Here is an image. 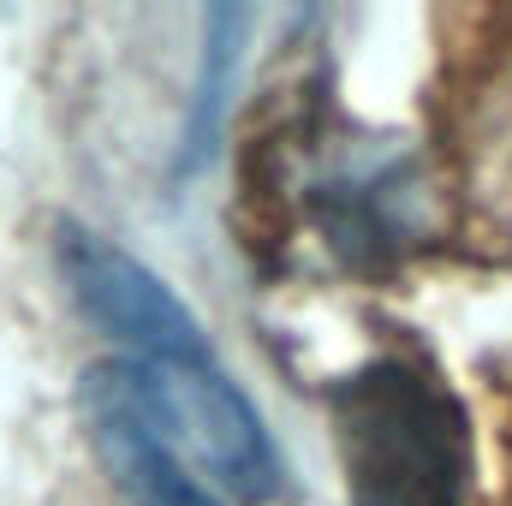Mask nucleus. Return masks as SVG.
Returning <instances> with one entry per match:
<instances>
[{"instance_id":"nucleus-1","label":"nucleus","mask_w":512,"mask_h":506,"mask_svg":"<svg viewBox=\"0 0 512 506\" xmlns=\"http://www.w3.org/2000/svg\"><path fill=\"white\" fill-rule=\"evenodd\" d=\"M334 441L346 506H465L471 429L453 387L411 364L376 358L334 387Z\"/></svg>"},{"instance_id":"nucleus-3","label":"nucleus","mask_w":512,"mask_h":506,"mask_svg":"<svg viewBox=\"0 0 512 506\" xmlns=\"http://www.w3.org/2000/svg\"><path fill=\"white\" fill-rule=\"evenodd\" d=\"M54 256H60V280H66L72 304L120 346V358H131V364H215L209 334L191 316V304L126 245H114L78 221H60Z\"/></svg>"},{"instance_id":"nucleus-4","label":"nucleus","mask_w":512,"mask_h":506,"mask_svg":"<svg viewBox=\"0 0 512 506\" xmlns=\"http://www.w3.org/2000/svg\"><path fill=\"white\" fill-rule=\"evenodd\" d=\"M84 417L131 506H221V489L179 459V447L131 405V393L114 381L108 364L84 376Z\"/></svg>"},{"instance_id":"nucleus-5","label":"nucleus","mask_w":512,"mask_h":506,"mask_svg":"<svg viewBox=\"0 0 512 506\" xmlns=\"http://www.w3.org/2000/svg\"><path fill=\"white\" fill-rule=\"evenodd\" d=\"M239 24L245 12L239 6H215L209 12V36H203V78H197V96H191V114H185V149H179V167H197L209 137H215V114H221V90H227V72L239 60Z\"/></svg>"},{"instance_id":"nucleus-2","label":"nucleus","mask_w":512,"mask_h":506,"mask_svg":"<svg viewBox=\"0 0 512 506\" xmlns=\"http://www.w3.org/2000/svg\"><path fill=\"white\" fill-rule=\"evenodd\" d=\"M114 381L131 393V405L179 447L191 471H203L221 495L268 501L280 489V453L268 441V423L239 381L221 364H108Z\"/></svg>"}]
</instances>
